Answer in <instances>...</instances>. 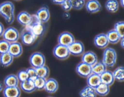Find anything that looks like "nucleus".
<instances>
[{"label":"nucleus","instance_id":"nucleus-1","mask_svg":"<svg viewBox=\"0 0 124 97\" xmlns=\"http://www.w3.org/2000/svg\"><path fill=\"white\" fill-rule=\"evenodd\" d=\"M0 15L7 24H12L15 20V6L13 2L5 1L0 4Z\"/></svg>","mask_w":124,"mask_h":97},{"label":"nucleus","instance_id":"nucleus-2","mask_svg":"<svg viewBox=\"0 0 124 97\" xmlns=\"http://www.w3.org/2000/svg\"><path fill=\"white\" fill-rule=\"evenodd\" d=\"M117 53L112 48H106L103 52L102 62L107 68H113L117 62Z\"/></svg>","mask_w":124,"mask_h":97},{"label":"nucleus","instance_id":"nucleus-3","mask_svg":"<svg viewBox=\"0 0 124 97\" xmlns=\"http://www.w3.org/2000/svg\"><path fill=\"white\" fill-rule=\"evenodd\" d=\"M25 28L29 29L36 37L43 36L46 31V27L44 24L38 21L35 15H33V20L31 24Z\"/></svg>","mask_w":124,"mask_h":97},{"label":"nucleus","instance_id":"nucleus-4","mask_svg":"<svg viewBox=\"0 0 124 97\" xmlns=\"http://www.w3.org/2000/svg\"><path fill=\"white\" fill-rule=\"evenodd\" d=\"M46 57L40 52H34L29 57V63L35 69L46 65Z\"/></svg>","mask_w":124,"mask_h":97},{"label":"nucleus","instance_id":"nucleus-5","mask_svg":"<svg viewBox=\"0 0 124 97\" xmlns=\"http://www.w3.org/2000/svg\"><path fill=\"white\" fill-rule=\"evenodd\" d=\"M20 34L16 28L13 27H9L5 29L2 34V39L5 40L8 43H12L13 42H18L19 39Z\"/></svg>","mask_w":124,"mask_h":97},{"label":"nucleus","instance_id":"nucleus-6","mask_svg":"<svg viewBox=\"0 0 124 97\" xmlns=\"http://www.w3.org/2000/svg\"><path fill=\"white\" fill-rule=\"evenodd\" d=\"M53 54L54 57L59 60H67L70 56L68 47L58 44L53 49Z\"/></svg>","mask_w":124,"mask_h":97},{"label":"nucleus","instance_id":"nucleus-7","mask_svg":"<svg viewBox=\"0 0 124 97\" xmlns=\"http://www.w3.org/2000/svg\"><path fill=\"white\" fill-rule=\"evenodd\" d=\"M68 49L70 55L73 56H81L85 53L84 45L80 41L75 40V42L68 47Z\"/></svg>","mask_w":124,"mask_h":97},{"label":"nucleus","instance_id":"nucleus-8","mask_svg":"<svg viewBox=\"0 0 124 97\" xmlns=\"http://www.w3.org/2000/svg\"><path fill=\"white\" fill-rule=\"evenodd\" d=\"M19 38L21 40V42L23 45L30 46L33 44L37 37L29 29L25 28L21 33Z\"/></svg>","mask_w":124,"mask_h":97},{"label":"nucleus","instance_id":"nucleus-9","mask_svg":"<svg viewBox=\"0 0 124 97\" xmlns=\"http://www.w3.org/2000/svg\"><path fill=\"white\" fill-rule=\"evenodd\" d=\"M75 41L73 35L69 31H64L59 35L58 37V44L69 47Z\"/></svg>","mask_w":124,"mask_h":97},{"label":"nucleus","instance_id":"nucleus-10","mask_svg":"<svg viewBox=\"0 0 124 97\" xmlns=\"http://www.w3.org/2000/svg\"><path fill=\"white\" fill-rule=\"evenodd\" d=\"M75 71L79 77L84 78H87L92 74V66L82 62H80L78 64Z\"/></svg>","mask_w":124,"mask_h":97},{"label":"nucleus","instance_id":"nucleus-11","mask_svg":"<svg viewBox=\"0 0 124 97\" xmlns=\"http://www.w3.org/2000/svg\"><path fill=\"white\" fill-rule=\"evenodd\" d=\"M98 61V59L96 54L92 51H85L81 55V62L84 63L89 66H92Z\"/></svg>","mask_w":124,"mask_h":97},{"label":"nucleus","instance_id":"nucleus-12","mask_svg":"<svg viewBox=\"0 0 124 97\" xmlns=\"http://www.w3.org/2000/svg\"><path fill=\"white\" fill-rule=\"evenodd\" d=\"M16 19L20 25L26 27L29 26L32 22L33 15H31L26 11H22L18 13Z\"/></svg>","mask_w":124,"mask_h":97},{"label":"nucleus","instance_id":"nucleus-13","mask_svg":"<svg viewBox=\"0 0 124 97\" xmlns=\"http://www.w3.org/2000/svg\"><path fill=\"white\" fill-rule=\"evenodd\" d=\"M36 17L39 22L42 24L47 22L50 18V13L49 9L47 6H43L41 7L36 12Z\"/></svg>","mask_w":124,"mask_h":97},{"label":"nucleus","instance_id":"nucleus-14","mask_svg":"<svg viewBox=\"0 0 124 97\" xmlns=\"http://www.w3.org/2000/svg\"><path fill=\"white\" fill-rule=\"evenodd\" d=\"M86 10L89 13H96L102 10V6L98 0H88L85 4Z\"/></svg>","mask_w":124,"mask_h":97},{"label":"nucleus","instance_id":"nucleus-15","mask_svg":"<svg viewBox=\"0 0 124 97\" xmlns=\"http://www.w3.org/2000/svg\"><path fill=\"white\" fill-rule=\"evenodd\" d=\"M94 45L99 49H105L107 48L109 42L105 33H100L97 35L94 38Z\"/></svg>","mask_w":124,"mask_h":97},{"label":"nucleus","instance_id":"nucleus-16","mask_svg":"<svg viewBox=\"0 0 124 97\" xmlns=\"http://www.w3.org/2000/svg\"><path fill=\"white\" fill-rule=\"evenodd\" d=\"M8 53L13 58L19 57L23 53V48L21 43L18 42L10 43Z\"/></svg>","mask_w":124,"mask_h":97},{"label":"nucleus","instance_id":"nucleus-17","mask_svg":"<svg viewBox=\"0 0 124 97\" xmlns=\"http://www.w3.org/2000/svg\"><path fill=\"white\" fill-rule=\"evenodd\" d=\"M59 88V84L56 80L53 78H47L46 80L44 90L48 94H53L56 92Z\"/></svg>","mask_w":124,"mask_h":97},{"label":"nucleus","instance_id":"nucleus-18","mask_svg":"<svg viewBox=\"0 0 124 97\" xmlns=\"http://www.w3.org/2000/svg\"><path fill=\"white\" fill-rule=\"evenodd\" d=\"M4 97H20L21 90L18 86L5 87L2 90Z\"/></svg>","mask_w":124,"mask_h":97},{"label":"nucleus","instance_id":"nucleus-19","mask_svg":"<svg viewBox=\"0 0 124 97\" xmlns=\"http://www.w3.org/2000/svg\"><path fill=\"white\" fill-rule=\"evenodd\" d=\"M101 81L102 83L107 84L108 86H111L115 83V78L113 76L112 71L106 70L100 76Z\"/></svg>","mask_w":124,"mask_h":97},{"label":"nucleus","instance_id":"nucleus-20","mask_svg":"<svg viewBox=\"0 0 124 97\" xmlns=\"http://www.w3.org/2000/svg\"><path fill=\"white\" fill-rule=\"evenodd\" d=\"M19 88L21 90H23L27 94H31L36 90L33 82L29 79L25 82L19 83Z\"/></svg>","mask_w":124,"mask_h":97},{"label":"nucleus","instance_id":"nucleus-21","mask_svg":"<svg viewBox=\"0 0 124 97\" xmlns=\"http://www.w3.org/2000/svg\"><path fill=\"white\" fill-rule=\"evenodd\" d=\"M3 84L5 87H15L18 86L19 82L17 78L16 75L10 74L5 77Z\"/></svg>","mask_w":124,"mask_h":97},{"label":"nucleus","instance_id":"nucleus-22","mask_svg":"<svg viewBox=\"0 0 124 97\" xmlns=\"http://www.w3.org/2000/svg\"><path fill=\"white\" fill-rule=\"evenodd\" d=\"M101 83L100 76L92 74L87 78V86L95 89L99 84Z\"/></svg>","mask_w":124,"mask_h":97},{"label":"nucleus","instance_id":"nucleus-23","mask_svg":"<svg viewBox=\"0 0 124 97\" xmlns=\"http://www.w3.org/2000/svg\"><path fill=\"white\" fill-rule=\"evenodd\" d=\"M105 35H106L109 43H111V44H117L122 39L114 29L108 31Z\"/></svg>","mask_w":124,"mask_h":97},{"label":"nucleus","instance_id":"nucleus-24","mask_svg":"<svg viewBox=\"0 0 124 97\" xmlns=\"http://www.w3.org/2000/svg\"><path fill=\"white\" fill-rule=\"evenodd\" d=\"M105 7L110 13H116L119 8V3L117 0H107L105 3Z\"/></svg>","mask_w":124,"mask_h":97},{"label":"nucleus","instance_id":"nucleus-25","mask_svg":"<svg viewBox=\"0 0 124 97\" xmlns=\"http://www.w3.org/2000/svg\"><path fill=\"white\" fill-rule=\"evenodd\" d=\"M14 58L8 53H4L0 55V65L2 67H8L13 62Z\"/></svg>","mask_w":124,"mask_h":97},{"label":"nucleus","instance_id":"nucleus-26","mask_svg":"<svg viewBox=\"0 0 124 97\" xmlns=\"http://www.w3.org/2000/svg\"><path fill=\"white\" fill-rule=\"evenodd\" d=\"M107 70V67L103 63L102 60L98 61L94 65L92 66V74L101 76L103 72H105Z\"/></svg>","mask_w":124,"mask_h":97},{"label":"nucleus","instance_id":"nucleus-27","mask_svg":"<svg viewBox=\"0 0 124 97\" xmlns=\"http://www.w3.org/2000/svg\"><path fill=\"white\" fill-rule=\"evenodd\" d=\"M97 95L100 97H106L110 93V87L104 83H101L94 89Z\"/></svg>","mask_w":124,"mask_h":97},{"label":"nucleus","instance_id":"nucleus-28","mask_svg":"<svg viewBox=\"0 0 124 97\" xmlns=\"http://www.w3.org/2000/svg\"><path fill=\"white\" fill-rule=\"evenodd\" d=\"M80 97H97V94L93 88L86 86L79 92Z\"/></svg>","mask_w":124,"mask_h":97},{"label":"nucleus","instance_id":"nucleus-29","mask_svg":"<svg viewBox=\"0 0 124 97\" xmlns=\"http://www.w3.org/2000/svg\"><path fill=\"white\" fill-rule=\"evenodd\" d=\"M113 76L115 81L118 82H123L124 81V68L122 66L116 68L113 72Z\"/></svg>","mask_w":124,"mask_h":97},{"label":"nucleus","instance_id":"nucleus-30","mask_svg":"<svg viewBox=\"0 0 124 97\" xmlns=\"http://www.w3.org/2000/svg\"><path fill=\"white\" fill-rule=\"evenodd\" d=\"M36 71L38 77L44 78L46 80L48 78V76L50 74V70L48 66H46V65H44L41 67L38 68L36 69Z\"/></svg>","mask_w":124,"mask_h":97},{"label":"nucleus","instance_id":"nucleus-31","mask_svg":"<svg viewBox=\"0 0 124 97\" xmlns=\"http://www.w3.org/2000/svg\"><path fill=\"white\" fill-rule=\"evenodd\" d=\"M114 30L117 33L121 38L124 37V22L123 21L116 22L114 25Z\"/></svg>","mask_w":124,"mask_h":97},{"label":"nucleus","instance_id":"nucleus-32","mask_svg":"<svg viewBox=\"0 0 124 97\" xmlns=\"http://www.w3.org/2000/svg\"><path fill=\"white\" fill-rule=\"evenodd\" d=\"M72 8L76 10L82 9L85 4V0H70Z\"/></svg>","mask_w":124,"mask_h":97},{"label":"nucleus","instance_id":"nucleus-33","mask_svg":"<svg viewBox=\"0 0 124 97\" xmlns=\"http://www.w3.org/2000/svg\"><path fill=\"white\" fill-rule=\"evenodd\" d=\"M46 80L44 78H39L38 77L36 80L33 81L34 85H35V89L38 90H42L44 89L45 84H46Z\"/></svg>","mask_w":124,"mask_h":97},{"label":"nucleus","instance_id":"nucleus-34","mask_svg":"<svg viewBox=\"0 0 124 97\" xmlns=\"http://www.w3.org/2000/svg\"><path fill=\"white\" fill-rule=\"evenodd\" d=\"M16 76L19 83L25 82V81L29 80V76H28L26 69L19 70L18 72V73H17Z\"/></svg>","mask_w":124,"mask_h":97},{"label":"nucleus","instance_id":"nucleus-35","mask_svg":"<svg viewBox=\"0 0 124 97\" xmlns=\"http://www.w3.org/2000/svg\"><path fill=\"white\" fill-rule=\"evenodd\" d=\"M10 43L5 40H0V55L4 53H8L9 49Z\"/></svg>","mask_w":124,"mask_h":97},{"label":"nucleus","instance_id":"nucleus-36","mask_svg":"<svg viewBox=\"0 0 124 97\" xmlns=\"http://www.w3.org/2000/svg\"><path fill=\"white\" fill-rule=\"evenodd\" d=\"M27 72L28 76H29V79L33 82L35 80L38 78L37 74H36V69L33 68L32 67H30L26 69Z\"/></svg>","mask_w":124,"mask_h":97},{"label":"nucleus","instance_id":"nucleus-37","mask_svg":"<svg viewBox=\"0 0 124 97\" xmlns=\"http://www.w3.org/2000/svg\"><path fill=\"white\" fill-rule=\"evenodd\" d=\"M61 6L62 9L65 12H69V11L71 10V9H72V7H71L70 0H66L61 5Z\"/></svg>","mask_w":124,"mask_h":97},{"label":"nucleus","instance_id":"nucleus-38","mask_svg":"<svg viewBox=\"0 0 124 97\" xmlns=\"http://www.w3.org/2000/svg\"><path fill=\"white\" fill-rule=\"evenodd\" d=\"M51 1H52V2H53L54 4L59 5V6H61V5L66 0H51Z\"/></svg>","mask_w":124,"mask_h":97},{"label":"nucleus","instance_id":"nucleus-39","mask_svg":"<svg viewBox=\"0 0 124 97\" xmlns=\"http://www.w3.org/2000/svg\"><path fill=\"white\" fill-rule=\"evenodd\" d=\"M4 30H5L4 27V25H2V23L0 22V37H2V34H3Z\"/></svg>","mask_w":124,"mask_h":97},{"label":"nucleus","instance_id":"nucleus-40","mask_svg":"<svg viewBox=\"0 0 124 97\" xmlns=\"http://www.w3.org/2000/svg\"><path fill=\"white\" fill-rule=\"evenodd\" d=\"M63 17H64V19H69L70 17V13H69L68 12H65L64 13H63Z\"/></svg>","mask_w":124,"mask_h":97},{"label":"nucleus","instance_id":"nucleus-41","mask_svg":"<svg viewBox=\"0 0 124 97\" xmlns=\"http://www.w3.org/2000/svg\"><path fill=\"white\" fill-rule=\"evenodd\" d=\"M119 43H120V45H121V48H122V49H124V38L121 39V41H120V42H119Z\"/></svg>","mask_w":124,"mask_h":97},{"label":"nucleus","instance_id":"nucleus-42","mask_svg":"<svg viewBox=\"0 0 124 97\" xmlns=\"http://www.w3.org/2000/svg\"><path fill=\"white\" fill-rule=\"evenodd\" d=\"M120 5L122 7H124V0H119Z\"/></svg>","mask_w":124,"mask_h":97},{"label":"nucleus","instance_id":"nucleus-43","mask_svg":"<svg viewBox=\"0 0 124 97\" xmlns=\"http://www.w3.org/2000/svg\"><path fill=\"white\" fill-rule=\"evenodd\" d=\"M4 89V87H3V84H2V83L0 82V92L2 91V90H3Z\"/></svg>","mask_w":124,"mask_h":97},{"label":"nucleus","instance_id":"nucleus-44","mask_svg":"<svg viewBox=\"0 0 124 97\" xmlns=\"http://www.w3.org/2000/svg\"><path fill=\"white\" fill-rule=\"evenodd\" d=\"M13 1H20L21 0H13Z\"/></svg>","mask_w":124,"mask_h":97},{"label":"nucleus","instance_id":"nucleus-45","mask_svg":"<svg viewBox=\"0 0 124 97\" xmlns=\"http://www.w3.org/2000/svg\"></svg>","mask_w":124,"mask_h":97}]
</instances>
